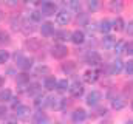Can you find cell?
Listing matches in <instances>:
<instances>
[{
	"label": "cell",
	"mask_w": 133,
	"mask_h": 124,
	"mask_svg": "<svg viewBox=\"0 0 133 124\" xmlns=\"http://www.w3.org/2000/svg\"><path fill=\"white\" fill-rule=\"evenodd\" d=\"M110 9L113 11V13H121L122 11V8H124V5H122V2H110Z\"/></svg>",
	"instance_id": "cell-27"
},
{
	"label": "cell",
	"mask_w": 133,
	"mask_h": 124,
	"mask_svg": "<svg viewBox=\"0 0 133 124\" xmlns=\"http://www.w3.org/2000/svg\"><path fill=\"white\" fill-rule=\"evenodd\" d=\"M48 99H50V96H37L36 98V106L40 109V107H46L48 106Z\"/></svg>",
	"instance_id": "cell-22"
},
{
	"label": "cell",
	"mask_w": 133,
	"mask_h": 124,
	"mask_svg": "<svg viewBox=\"0 0 133 124\" xmlns=\"http://www.w3.org/2000/svg\"><path fill=\"white\" fill-rule=\"evenodd\" d=\"M74 68H76V64L73 61H66V62L62 64V71H64V73H73Z\"/></svg>",
	"instance_id": "cell-21"
},
{
	"label": "cell",
	"mask_w": 133,
	"mask_h": 124,
	"mask_svg": "<svg viewBox=\"0 0 133 124\" xmlns=\"http://www.w3.org/2000/svg\"><path fill=\"white\" fill-rule=\"evenodd\" d=\"M132 109H133V102H132Z\"/></svg>",
	"instance_id": "cell-48"
},
{
	"label": "cell",
	"mask_w": 133,
	"mask_h": 124,
	"mask_svg": "<svg viewBox=\"0 0 133 124\" xmlns=\"http://www.w3.org/2000/svg\"><path fill=\"white\" fill-rule=\"evenodd\" d=\"M70 6H71V9H74V11H81V3L79 2H76V0H71L70 2Z\"/></svg>",
	"instance_id": "cell-37"
},
{
	"label": "cell",
	"mask_w": 133,
	"mask_h": 124,
	"mask_svg": "<svg viewBox=\"0 0 133 124\" xmlns=\"http://www.w3.org/2000/svg\"><path fill=\"white\" fill-rule=\"evenodd\" d=\"M11 98H12V93L9 89H3V90H0V101L2 102H5V101H11Z\"/></svg>",
	"instance_id": "cell-23"
},
{
	"label": "cell",
	"mask_w": 133,
	"mask_h": 124,
	"mask_svg": "<svg viewBox=\"0 0 133 124\" xmlns=\"http://www.w3.org/2000/svg\"><path fill=\"white\" fill-rule=\"evenodd\" d=\"M25 47L30 50V51H39V48L42 47V42L39 39H28L25 42Z\"/></svg>",
	"instance_id": "cell-12"
},
{
	"label": "cell",
	"mask_w": 133,
	"mask_h": 124,
	"mask_svg": "<svg viewBox=\"0 0 133 124\" xmlns=\"http://www.w3.org/2000/svg\"><path fill=\"white\" fill-rule=\"evenodd\" d=\"M68 87H70V84H68L66 79H61V81H57V84H56V89H57L59 92H65Z\"/></svg>",
	"instance_id": "cell-29"
},
{
	"label": "cell",
	"mask_w": 133,
	"mask_h": 124,
	"mask_svg": "<svg viewBox=\"0 0 133 124\" xmlns=\"http://www.w3.org/2000/svg\"><path fill=\"white\" fill-rule=\"evenodd\" d=\"M110 30H111V22H110L108 19L101 20V22H99V31H102L104 34H107Z\"/></svg>",
	"instance_id": "cell-20"
},
{
	"label": "cell",
	"mask_w": 133,
	"mask_h": 124,
	"mask_svg": "<svg viewBox=\"0 0 133 124\" xmlns=\"http://www.w3.org/2000/svg\"><path fill=\"white\" fill-rule=\"evenodd\" d=\"M40 33H42V36H45V37L53 36V34H54V25H53L51 22H45V23H42V27H40Z\"/></svg>",
	"instance_id": "cell-10"
},
{
	"label": "cell",
	"mask_w": 133,
	"mask_h": 124,
	"mask_svg": "<svg viewBox=\"0 0 133 124\" xmlns=\"http://www.w3.org/2000/svg\"><path fill=\"white\" fill-rule=\"evenodd\" d=\"M124 53H127V54H133V42L125 44V50H124Z\"/></svg>",
	"instance_id": "cell-38"
},
{
	"label": "cell",
	"mask_w": 133,
	"mask_h": 124,
	"mask_svg": "<svg viewBox=\"0 0 133 124\" xmlns=\"http://www.w3.org/2000/svg\"><path fill=\"white\" fill-rule=\"evenodd\" d=\"M122 68H124V62L121 59H115V61H111L108 64L107 71H108V75H118V73L122 71Z\"/></svg>",
	"instance_id": "cell-5"
},
{
	"label": "cell",
	"mask_w": 133,
	"mask_h": 124,
	"mask_svg": "<svg viewBox=\"0 0 133 124\" xmlns=\"http://www.w3.org/2000/svg\"><path fill=\"white\" fill-rule=\"evenodd\" d=\"M101 98H102L101 92L93 90V92H90L88 95H87V104H88V106H96V104L101 101Z\"/></svg>",
	"instance_id": "cell-9"
},
{
	"label": "cell",
	"mask_w": 133,
	"mask_h": 124,
	"mask_svg": "<svg viewBox=\"0 0 133 124\" xmlns=\"http://www.w3.org/2000/svg\"><path fill=\"white\" fill-rule=\"evenodd\" d=\"M48 107H51V109H54V110L62 109V99H61V98H50V99H48Z\"/></svg>",
	"instance_id": "cell-19"
},
{
	"label": "cell",
	"mask_w": 133,
	"mask_h": 124,
	"mask_svg": "<svg viewBox=\"0 0 133 124\" xmlns=\"http://www.w3.org/2000/svg\"><path fill=\"white\" fill-rule=\"evenodd\" d=\"M51 54H53L54 59H64L68 54V48L65 45H62V44H57V45H54L51 48Z\"/></svg>",
	"instance_id": "cell-4"
},
{
	"label": "cell",
	"mask_w": 133,
	"mask_h": 124,
	"mask_svg": "<svg viewBox=\"0 0 133 124\" xmlns=\"http://www.w3.org/2000/svg\"><path fill=\"white\" fill-rule=\"evenodd\" d=\"M39 84L37 82H33V84H30L28 85V95H36V93L39 92Z\"/></svg>",
	"instance_id": "cell-33"
},
{
	"label": "cell",
	"mask_w": 133,
	"mask_h": 124,
	"mask_svg": "<svg viewBox=\"0 0 133 124\" xmlns=\"http://www.w3.org/2000/svg\"><path fill=\"white\" fill-rule=\"evenodd\" d=\"M68 90H70V93H71V96H73V98H79V96H82V95H84V85H82L79 81H74V82H71V84H70Z\"/></svg>",
	"instance_id": "cell-6"
},
{
	"label": "cell",
	"mask_w": 133,
	"mask_h": 124,
	"mask_svg": "<svg viewBox=\"0 0 133 124\" xmlns=\"http://www.w3.org/2000/svg\"><path fill=\"white\" fill-rule=\"evenodd\" d=\"M56 11H57L56 3H53V2H42L40 3V14L42 16H54Z\"/></svg>",
	"instance_id": "cell-1"
},
{
	"label": "cell",
	"mask_w": 133,
	"mask_h": 124,
	"mask_svg": "<svg viewBox=\"0 0 133 124\" xmlns=\"http://www.w3.org/2000/svg\"><path fill=\"white\" fill-rule=\"evenodd\" d=\"M56 22L59 25H68L71 22V11L70 9H61L56 14Z\"/></svg>",
	"instance_id": "cell-3"
},
{
	"label": "cell",
	"mask_w": 133,
	"mask_h": 124,
	"mask_svg": "<svg viewBox=\"0 0 133 124\" xmlns=\"http://www.w3.org/2000/svg\"><path fill=\"white\" fill-rule=\"evenodd\" d=\"M20 27H22V31H23L25 34H30V33H33V31L36 30V28H34V22H30L28 19L23 20V22L20 23ZM20 27H19V28H20Z\"/></svg>",
	"instance_id": "cell-18"
},
{
	"label": "cell",
	"mask_w": 133,
	"mask_h": 124,
	"mask_svg": "<svg viewBox=\"0 0 133 124\" xmlns=\"http://www.w3.org/2000/svg\"><path fill=\"white\" fill-rule=\"evenodd\" d=\"M124 70L127 75H133V61H127L124 64Z\"/></svg>",
	"instance_id": "cell-36"
},
{
	"label": "cell",
	"mask_w": 133,
	"mask_h": 124,
	"mask_svg": "<svg viewBox=\"0 0 133 124\" xmlns=\"http://www.w3.org/2000/svg\"><path fill=\"white\" fill-rule=\"evenodd\" d=\"M2 17H3V16H2V9H0V20H2Z\"/></svg>",
	"instance_id": "cell-45"
},
{
	"label": "cell",
	"mask_w": 133,
	"mask_h": 124,
	"mask_svg": "<svg viewBox=\"0 0 133 124\" xmlns=\"http://www.w3.org/2000/svg\"><path fill=\"white\" fill-rule=\"evenodd\" d=\"M33 123L34 124H46L48 123V116H46L43 112L39 110V112H36L33 115Z\"/></svg>",
	"instance_id": "cell-13"
},
{
	"label": "cell",
	"mask_w": 133,
	"mask_h": 124,
	"mask_svg": "<svg viewBox=\"0 0 133 124\" xmlns=\"http://www.w3.org/2000/svg\"><path fill=\"white\" fill-rule=\"evenodd\" d=\"M125 30H127V33H129L130 36H133V20H132V22H129V25H127V28H125Z\"/></svg>",
	"instance_id": "cell-39"
},
{
	"label": "cell",
	"mask_w": 133,
	"mask_h": 124,
	"mask_svg": "<svg viewBox=\"0 0 133 124\" xmlns=\"http://www.w3.org/2000/svg\"><path fill=\"white\" fill-rule=\"evenodd\" d=\"M9 59V53L6 50H0V64H6Z\"/></svg>",
	"instance_id": "cell-34"
},
{
	"label": "cell",
	"mask_w": 133,
	"mask_h": 124,
	"mask_svg": "<svg viewBox=\"0 0 133 124\" xmlns=\"http://www.w3.org/2000/svg\"><path fill=\"white\" fill-rule=\"evenodd\" d=\"M11 42V37L6 31H0V45H5V44H9Z\"/></svg>",
	"instance_id": "cell-31"
},
{
	"label": "cell",
	"mask_w": 133,
	"mask_h": 124,
	"mask_svg": "<svg viewBox=\"0 0 133 124\" xmlns=\"http://www.w3.org/2000/svg\"><path fill=\"white\" fill-rule=\"evenodd\" d=\"M11 101H12V107H14V110L20 106V102H19V99L17 98H11Z\"/></svg>",
	"instance_id": "cell-40"
},
{
	"label": "cell",
	"mask_w": 133,
	"mask_h": 124,
	"mask_svg": "<svg viewBox=\"0 0 133 124\" xmlns=\"http://www.w3.org/2000/svg\"><path fill=\"white\" fill-rule=\"evenodd\" d=\"M102 124H104V123H102ZM105 124H110V123H105Z\"/></svg>",
	"instance_id": "cell-47"
},
{
	"label": "cell",
	"mask_w": 133,
	"mask_h": 124,
	"mask_svg": "<svg viewBox=\"0 0 133 124\" xmlns=\"http://www.w3.org/2000/svg\"><path fill=\"white\" fill-rule=\"evenodd\" d=\"M85 61H87V64H90L91 67H98V65H101V62H102V58H101V54L98 51L90 50L85 54Z\"/></svg>",
	"instance_id": "cell-2"
},
{
	"label": "cell",
	"mask_w": 133,
	"mask_h": 124,
	"mask_svg": "<svg viewBox=\"0 0 133 124\" xmlns=\"http://www.w3.org/2000/svg\"><path fill=\"white\" fill-rule=\"evenodd\" d=\"M85 118H87V112H85L84 109H76V110L71 113V121L76 123V124L85 121Z\"/></svg>",
	"instance_id": "cell-8"
},
{
	"label": "cell",
	"mask_w": 133,
	"mask_h": 124,
	"mask_svg": "<svg viewBox=\"0 0 133 124\" xmlns=\"http://www.w3.org/2000/svg\"><path fill=\"white\" fill-rule=\"evenodd\" d=\"M50 70H48V67H39L37 68V73H48Z\"/></svg>",
	"instance_id": "cell-41"
},
{
	"label": "cell",
	"mask_w": 133,
	"mask_h": 124,
	"mask_svg": "<svg viewBox=\"0 0 133 124\" xmlns=\"http://www.w3.org/2000/svg\"><path fill=\"white\" fill-rule=\"evenodd\" d=\"M87 5H88V9L90 11H98L99 9V2H96V0H90Z\"/></svg>",
	"instance_id": "cell-35"
},
{
	"label": "cell",
	"mask_w": 133,
	"mask_h": 124,
	"mask_svg": "<svg viewBox=\"0 0 133 124\" xmlns=\"http://www.w3.org/2000/svg\"><path fill=\"white\" fill-rule=\"evenodd\" d=\"M127 124H133V120H132V121H127Z\"/></svg>",
	"instance_id": "cell-46"
},
{
	"label": "cell",
	"mask_w": 133,
	"mask_h": 124,
	"mask_svg": "<svg viewBox=\"0 0 133 124\" xmlns=\"http://www.w3.org/2000/svg\"><path fill=\"white\" fill-rule=\"evenodd\" d=\"M115 53H118V54H121V53H124V50H125V42L124 40H116V45H115Z\"/></svg>",
	"instance_id": "cell-28"
},
{
	"label": "cell",
	"mask_w": 133,
	"mask_h": 124,
	"mask_svg": "<svg viewBox=\"0 0 133 124\" xmlns=\"http://www.w3.org/2000/svg\"><path fill=\"white\" fill-rule=\"evenodd\" d=\"M115 45H116V39H115L113 36H105V37H104V40H102V47H104L105 50H113Z\"/></svg>",
	"instance_id": "cell-14"
},
{
	"label": "cell",
	"mask_w": 133,
	"mask_h": 124,
	"mask_svg": "<svg viewBox=\"0 0 133 124\" xmlns=\"http://www.w3.org/2000/svg\"><path fill=\"white\" fill-rule=\"evenodd\" d=\"M56 84H57V81H56L54 76H46L45 81H43V85H45L46 90H54L56 89Z\"/></svg>",
	"instance_id": "cell-17"
},
{
	"label": "cell",
	"mask_w": 133,
	"mask_h": 124,
	"mask_svg": "<svg viewBox=\"0 0 133 124\" xmlns=\"http://www.w3.org/2000/svg\"><path fill=\"white\" fill-rule=\"evenodd\" d=\"M124 27H125V23H124V20L121 19V17H118L115 22H111V28L116 31H122L124 30Z\"/></svg>",
	"instance_id": "cell-25"
},
{
	"label": "cell",
	"mask_w": 133,
	"mask_h": 124,
	"mask_svg": "<svg viewBox=\"0 0 133 124\" xmlns=\"http://www.w3.org/2000/svg\"><path fill=\"white\" fill-rule=\"evenodd\" d=\"M3 84H5V78H3V76H0V87H2Z\"/></svg>",
	"instance_id": "cell-43"
},
{
	"label": "cell",
	"mask_w": 133,
	"mask_h": 124,
	"mask_svg": "<svg viewBox=\"0 0 133 124\" xmlns=\"http://www.w3.org/2000/svg\"><path fill=\"white\" fill-rule=\"evenodd\" d=\"M70 39V33L65 30L62 31H57L56 33V40H59V42H65V40H68Z\"/></svg>",
	"instance_id": "cell-26"
},
{
	"label": "cell",
	"mask_w": 133,
	"mask_h": 124,
	"mask_svg": "<svg viewBox=\"0 0 133 124\" xmlns=\"http://www.w3.org/2000/svg\"><path fill=\"white\" fill-rule=\"evenodd\" d=\"M6 124H17V123H16L14 120H11V121H8V123H6Z\"/></svg>",
	"instance_id": "cell-44"
},
{
	"label": "cell",
	"mask_w": 133,
	"mask_h": 124,
	"mask_svg": "<svg viewBox=\"0 0 133 124\" xmlns=\"http://www.w3.org/2000/svg\"><path fill=\"white\" fill-rule=\"evenodd\" d=\"M30 113H31V110H30L28 106H19V107L16 109V116H17V118H26Z\"/></svg>",
	"instance_id": "cell-15"
},
{
	"label": "cell",
	"mask_w": 133,
	"mask_h": 124,
	"mask_svg": "<svg viewBox=\"0 0 133 124\" xmlns=\"http://www.w3.org/2000/svg\"><path fill=\"white\" fill-rule=\"evenodd\" d=\"M30 19H31V22H39V20L42 19L40 11H31V13H30Z\"/></svg>",
	"instance_id": "cell-32"
},
{
	"label": "cell",
	"mask_w": 133,
	"mask_h": 124,
	"mask_svg": "<svg viewBox=\"0 0 133 124\" xmlns=\"http://www.w3.org/2000/svg\"><path fill=\"white\" fill-rule=\"evenodd\" d=\"M70 40H71L73 44H76V45H81V44H84V40H85V33L82 30H74L70 34Z\"/></svg>",
	"instance_id": "cell-7"
},
{
	"label": "cell",
	"mask_w": 133,
	"mask_h": 124,
	"mask_svg": "<svg viewBox=\"0 0 133 124\" xmlns=\"http://www.w3.org/2000/svg\"><path fill=\"white\" fill-rule=\"evenodd\" d=\"M98 76H99V73L91 68V70H87V71L84 73V81L88 82V84H91V82H96V81H98Z\"/></svg>",
	"instance_id": "cell-11"
},
{
	"label": "cell",
	"mask_w": 133,
	"mask_h": 124,
	"mask_svg": "<svg viewBox=\"0 0 133 124\" xmlns=\"http://www.w3.org/2000/svg\"><path fill=\"white\" fill-rule=\"evenodd\" d=\"M111 107H113L115 110H121V109H124V107H125V101H124V98H121V96L113 98V99H111Z\"/></svg>",
	"instance_id": "cell-16"
},
{
	"label": "cell",
	"mask_w": 133,
	"mask_h": 124,
	"mask_svg": "<svg viewBox=\"0 0 133 124\" xmlns=\"http://www.w3.org/2000/svg\"><path fill=\"white\" fill-rule=\"evenodd\" d=\"M26 82H30V76H28L26 73L17 75V84H19V85H23V84H26Z\"/></svg>",
	"instance_id": "cell-30"
},
{
	"label": "cell",
	"mask_w": 133,
	"mask_h": 124,
	"mask_svg": "<svg viewBox=\"0 0 133 124\" xmlns=\"http://www.w3.org/2000/svg\"><path fill=\"white\" fill-rule=\"evenodd\" d=\"M17 65H19V67L22 68V70H30V68L33 67V59H28V58H23V59H22V61L19 62Z\"/></svg>",
	"instance_id": "cell-24"
},
{
	"label": "cell",
	"mask_w": 133,
	"mask_h": 124,
	"mask_svg": "<svg viewBox=\"0 0 133 124\" xmlns=\"http://www.w3.org/2000/svg\"><path fill=\"white\" fill-rule=\"evenodd\" d=\"M6 115V107L5 106H0V118H3Z\"/></svg>",
	"instance_id": "cell-42"
}]
</instances>
